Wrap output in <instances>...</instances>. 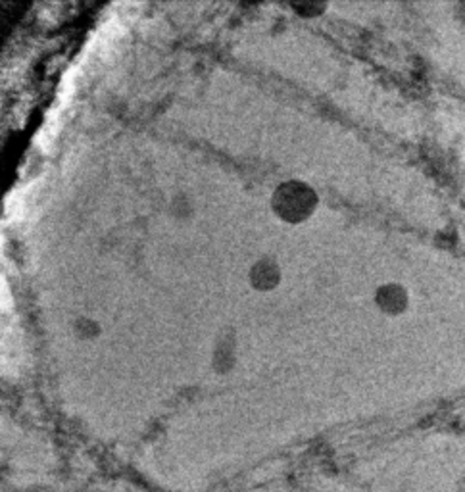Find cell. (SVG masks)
<instances>
[{
  "label": "cell",
  "mask_w": 465,
  "mask_h": 492,
  "mask_svg": "<svg viewBox=\"0 0 465 492\" xmlns=\"http://www.w3.org/2000/svg\"><path fill=\"white\" fill-rule=\"evenodd\" d=\"M101 333L102 327L93 317L83 316L77 317L76 322H73V334H76L79 341H95V339L101 337Z\"/></svg>",
  "instance_id": "5"
},
{
  "label": "cell",
  "mask_w": 465,
  "mask_h": 492,
  "mask_svg": "<svg viewBox=\"0 0 465 492\" xmlns=\"http://www.w3.org/2000/svg\"><path fill=\"white\" fill-rule=\"evenodd\" d=\"M235 364V341L232 337H220L214 352V367L218 373H227Z\"/></svg>",
  "instance_id": "4"
},
{
  "label": "cell",
  "mask_w": 465,
  "mask_h": 492,
  "mask_svg": "<svg viewBox=\"0 0 465 492\" xmlns=\"http://www.w3.org/2000/svg\"><path fill=\"white\" fill-rule=\"evenodd\" d=\"M283 279L281 265L273 256H262L254 264H252L250 272H248V283L254 290L258 292H271L279 287Z\"/></svg>",
  "instance_id": "3"
},
{
  "label": "cell",
  "mask_w": 465,
  "mask_h": 492,
  "mask_svg": "<svg viewBox=\"0 0 465 492\" xmlns=\"http://www.w3.org/2000/svg\"><path fill=\"white\" fill-rule=\"evenodd\" d=\"M290 8L300 18H320L327 10V4L325 2H292Z\"/></svg>",
  "instance_id": "6"
},
{
  "label": "cell",
  "mask_w": 465,
  "mask_h": 492,
  "mask_svg": "<svg viewBox=\"0 0 465 492\" xmlns=\"http://www.w3.org/2000/svg\"><path fill=\"white\" fill-rule=\"evenodd\" d=\"M373 302L375 308L389 317L404 316L408 312L412 298H409V290L402 283L397 281H387L381 283L373 292Z\"/></svg>",
  "instance_id": "2"
},
{
  "label": "cell",
  "mask_w": 465,
  "mask_h": 492,
  "mask_svg": "<svg viewBox=\"0 0 465 492\" xmlns=\"http://www.w3.org/2000/svg\"><path fill=\"white\" fill-rule=\"evenodd\" d=\"M459 10H461V19H464V21H465V4H464V6H459Z\"/></svg>",
  "instance_id": "7"
},
{
  "label": "cell",
  "mask_w": 465,
  "mask_h": 492,
  "mask_svg": "<svg viewBox=\"0 0 465 492\" xmlns=\"http://www.w3.org/2000/svg\"><path fill=\"white\" fill-rule=\"evenodd\" d=\"M320 206L317 190L302 179H289L277 185L271 195V210L285 223L296 225L308 221Z\"/></svg>",
  "instance_id": "1"
}]
</instances>
